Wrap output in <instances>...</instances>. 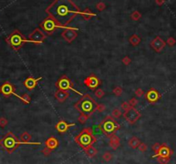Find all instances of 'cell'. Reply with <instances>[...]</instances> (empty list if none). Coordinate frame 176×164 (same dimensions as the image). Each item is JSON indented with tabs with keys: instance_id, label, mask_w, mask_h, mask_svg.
Returning <instances> with one entry per match:
<instances>
[{
	"instance_id": "1",
	"label": "cell",
	"mask_w": 176,
	"mask_h": 164,
	"mask_svg": "<svg viewBox=\"0 0 176 164\" xmlns=\"http://www.w3.org/2000/svg\"><path fill=\"white\" fill-rule=\"evenodd\" d=\"M45 11L65 28L80 13V9L72 0H54Z\"/></svg>"
},
{
	"instance_id": "2",
	"label": "cell",
	"mask_w": 176,
	"mask_h": 164,
	"mask_svg": "<svg viewBox=\"0 0 176 164\" xmlns=\"http://www.w3.org/2000/svg\"><path fill=\"white\" fill-rule=\"evenodd\" d=\"M97 101L88 94L84 95L75 104L74 108L80 114L91 116L97 110Z\"/></svg>"
},
{
	"instance_id": "3",
	"label": "cell",
	"mask_w": 176,
	"mask_h": 164,
	"mask_svg": "<svg viewBox=\"0 0 176 164\" xmlns=\"http://www.w3.org/2000/svg\"><path fill=\"white\" fill-rule=\"evenodd\" d=\"M74 141L85 151L88 147L92 146L97 142V138L93 134L92 129L91 127H86L74 138Z\"/></svg>"
},
{
	"instance_id": "4",
	"label": "cell",
	"mask_w": 176,
	"mask_h": 164,
	"mask_svg": "<svg viewBox=\"0 0 176 164\" xmlns=\"http://www.w3.org/2000/svg\"><path fill=\"white\" fill-rule=\"evenodd\" d=\"M23 145L14 133L9 132L0 139V146L9 154L13 153L20 145Z\"/></svg>"
},
{
	"instance_id": "5",
	"label": "cell",
	"mask_w": 176,
	"mask_h": 164,
	"mask_svg": "<svg viewBox=\"0 0 176 164\" xmlns=\"http://www.w3.org/2000/svg\"><path fill=\"white\" fill-rule=\"evenodd\" d=\"M98 128L107 137V138H111L112 135H114L120 128V125L116 121V120L108 115L106 116L104 120L98 126Z\"/></svg>"
},
{
	"instance_id": "6",
	"label": "cell",
	"mask_w": 176,
	"mask_h": 164,
	"mask_svg": "<svg viewBox=\"0 0 176 164\" xmlns=\"http://www.w3.org/2000/svg\"><path fill=\"white\" fill-rule=\"evenodd\" d=\"M6 42L13 50L19 51L26 42H29V40H27L19 30L16 29L6 38Z\"/></svg>"
},
{
	"instance_id": "7",
	"label": "cell",
	"mask_w": 176,
	"mask_h": 164,
	"mask_svg": "<svg viewBox=\"0 0 176 164\" xmlns=\"http://www.w3.org/2000/svg\"><path fill=\"white\" fill-rule=\"evenodd\" d=\"M40 28L41 30L47 34L48 35H51L54 32H55L58 28H67V27H62L60 24H59L54 18L51 16H48L45 18L41 23H40Z\"/></svg>"
},
{
	"instance_id": "8",
	"label": "cell",
	"mask_w": 176,
	"mask_h": 164,
	"mask_svg": "<svg viewBox=\"0 0 176 164\" xmlns=\"http://www.w3.org/2000/svg\"><path fill=\"white\" fill-rule=\"evenodd\" d=\"M55 86L58 89H60V90H64V91H68L69 89L73 90V92L79 94V95H81L80 92H79L78 90H76L73 86V82L70 80V78L66 76V75H63L61 76L58 81L55 83Z\"/></svg>"
},
{
	"instance_id": "9",
	"label": "cell",
	"mask_w": 176,
	"mask_h": 164,
	"mask_svg": "<svg viewBox=\"0 0 176 164\" xmlns=\"http://www.w3.org/2000/svg\"><path fill=\"white\" fill-rule=\"evenodd\" d=\"M59 146V141L54 137H50L45 141V148L41 151V153L45 157H48L54 150Z\"/></svg>"
},
{
	"instance_id": "10",
	"label": "cell",
	"mask_w": 176,
	"mask_h": 164,
	"mask_svg": "<svg viewBox=\"0 0 176 164\" xmlns=\"http://www.w3.org/2000/svg\"><path fill=\"white\" fill-rule=\"evenodd\" d=\"M124 117L128 123H130V125H134L141 118V114L134 107H130V109L124 112Z\"/></svg>"
},
{
	"instance_id": "11",
	"label": "cell",
	"mask_w": 176,
	"mask_h": 164,
	"mask_svg": "<svg viewBox=\"0 0 176 164\" xmlns=\"http://www.w3.org/2000/svg\"><path fill=\"white\" fill-rule=\"evenodd\" d=\"M46 34L40 29V28H35L29 35V42L39 45L43 42V40L46 39Z\"/></svg>"
},
{
	"instance_id": "12",
	"label": "cell",
	"mask_w": 176,
	"mask_h": 164,
	"mask_svg": "<svg viewBox=\"0 0 176 164\" xmlns=\"http://www.w3.org/2000/svg\"><path fill=\"white\" fill-rule=\"evenodd\" d=\"M62 38L68 43H72L78 36V29L73 27H67L61 33Z\"/></svg>"
},
{
	"instance_id": "13",
	"label": "cell",
	"mask_w": 176,
	"mask_h": 164,
	"mask_svg": "<svg viewBox=\"0 0 176 164\" xmlns=\"http://www.w3.org/2000/svg\"><path fill=\"white\" fill-rule=\"evenodd\" d=\"M15 90H16L15 86H14L11 83H10V82H5V83H3L1 85V87H0V93H1L4 97H10V95H16L17 98H19L20 95H16V92H15Z\"/></svg>"
},
{
	"instance_id": "14",
	"label": "cell",
	"mask_w": 176,
	"mask_h": 164,
	"mask_svg": "<svg viewBox=\"0 0 176 164\" xmlns=\"http://www.w3.org/2000/svg\"><path fill=\"white\" fill-rule=\"evenodd\" d=\"M84 84L90 89L93 90V89H96L101 84V81L95 74H91L85 78Z\"/></svg>"
},
{
	"instance_id": "15",
	"label": "cell",
	"mask_w": 176,
	"mask_h": 164,
	"mask_svg": "<svg viewBox=\"0 0 176 164\" xmlns=\"http://www.w3.org/2000/svg\"><path fill=\"white\" fill-rule=\"evenodd\" d=\"M173 151L169 148V146L167 144H162L161 145V147L159 149V151L155 154V156L153 157H167V158H170L171 156L173 155Z\"/></svg>"
},
{
	"instance_id": "16",
	"label": "cell",
	"mask_w": 176,
	"mask_h": 164,
	"mask_svg": "<svg viewBox=\"0 0 176 164\" xmlns=\"http://www.w3.org/2000/svg\"><path fill=\"white\" fill-rule=\"evenodd\" d=\"M145 99L151 104H154L157 102L161 99V94L154 88H151L146 94H145Z\"/></svg>"
},
{
	"instance_id": "17",
	"label": "cell",
	"mask_w": 176,
	"mask_h": 164,
	"mask_svg": "<svg viewBox=\"0 0 176 164\" xmlns=\"http://www.w3.org/2000/svg\"><path fill=\"white\" fill-rule=\"evenodd\" d=\"M150 46L156 52H161L165 48V46H166V41H164L160 36H156L150 42Z\"/></svg>"
},
{
	"instance_id": "18",
	"label": "cell",
	"mask_w": 176,
	"mask_h": 164,
	"mask_svg": "<svg viewBox=\"0 0 176 164\" xmlns=\"http://www.w3.org/2000/svg\"><path fill=\"white\" fill-rule=\"evenodd\" d=\"M41 79H42L41 77L35 78V77H27V78L25 79V81H24V83H23V85H24V87H25L29 91H31V90H33V89L36 87L38 82H40Z\"/></svg>"
},
{
	"instance_id": "19",
	"label": "cell",
	"mask_w": 176,
	"mask_h": 164,
	"mask_svg": "<svg viewBox=\"0 0 176 164\" xmlns=\"http://www.w3.org/2000/svg\"><path fill=\"white\" fill-rule=\"evenodd\" d=\"M75 124L74 123H67L65 120H60L56 125H55V129L57 130V132L60 134L65 133L68 131V129L72 126H74Z\"/></svg>"
},
{
	"instance_id": "20",
	"label": "cell",
	"mask_w": 176,
	"mask_h": 164,
	"mask_svg": "<svg viewBox=\"0 0 176 164\" xmlns=\"http://www.w3.org/2000/svg\"><path fill=\"white\" fill-rule=\"evenodd\" d=\"M32 138V136L28 132H24L21 134L20 136V141L23 144V145H41V143H31L30 140Z\"/></svg>"
},
{
	"instance_id": "21",
	"label": "cell",
	"mask_w": 176,
	"mask_h": 164,
	"mask_svg": "<svg viewBox=\"0 0 176 164\" xmlns=\"http://www.w3.org/2000/svg\"><path fill=\"white\" fill-rule=\"evenodd\" d=\"M68 96H69L68 91H64V90L58 89L54 93V97L59 102H64L68 98Z\"/></svg>"
},
{
	"instance_id": "22",
	"label": "cell",
	"mask_w": 176,
	"mask_h": 164,
	"mask_svg": "<svg viewBox=\"0 0 176 164\" xmlns=\"http://www.w3.org/2000/svg\"><path fill=\"white\" fill-rule=\"evenodd\" d=\"M111 148L113 150V151H116L119 148L120 146V138L117 136V135H112L111 138H110V143H109Z\"/></svg>"
},
{
	"instance_id": "23",
	"label": "cell",
	"mask_w": 176,
	"mask_h": 164,
	"mask_svg": "<svg viewBox=\"0 0 176 164\" xmlns=\"http://www.w3.org/2000/svg\"><path fill=\"white\" fill-rule=\"evenodd\" d=\"M80 15H82L83 18H84L85 20H87V21H88V20H91L93 16L96 15V14H94L90 9H85L83 11H80Z\"/></svg>"
},
{
	"instance_id": "24",
	"label": "cell",
	"mask_w": 176,
	"mask_h": 164,
	"mask_svg": "<svg viewBox=\"0 0 176 164\" xmlns=\"http://www.w3.org/2000/svg\"><path fill=\"white\" fill-rule=\"evenodd\" d=\"M128 144H129V146L131 147L132 149H137L138 146H139L140 144H141V141H140V139H139L138 138H137V137H132V138L130 139V141H129Z\"/></svg>"
},
{
	"instance_id": "25",
	"label": "cell",
	"mask_w": 176,
	"mask_h": 164,
	"mask_svg": "<svg viewBox=\"0 0 176 164\" xmlns=\"http://www.w3.org/2000/svg\"><path fill=\"white\" fill-rule=\"evenodd\" d=\"M84 151H85L86 155L87 157H94L98 154V150H97L96 148H94L93 145L88 147V148L86 149Z\"/></svg>"
},
{
	"instance_id": "26",
	"label": "cell",
	"mask_w": 176,
	"mask_h": 164,
	"mask_svg": "<svg viewBox=\"0 0 176 164\" xmlns=\"http://www.w3.org/2000/svg\"><path fill=\"white\" fill-rule=\"evenodd\" d=\"M129 41L130 43L133 46H137L141 43V38L137 35V34H132L130 38H129Z\"/></svg>"
},
{
	"instance_id": "27",
	"label": "cell",
	"mask_w": 176,
	"mask_h": 164,
	"mask_svg": "<svg viewBox=\"0 0 176 164\" xmlns=\"http://www.w3.org/2000/svg\"><path fill=\"white\" fill-rule=\"evenodd\" d=\"M19 99L22 101V102L23 104H29L31 101V98L28 94H23L22 95H20Z\"/></svg>"
},
{
	"instance_id": "28",
	"label": "cell",
	"mask_w": 176,
	"mask_h": 164,
	"mask_svg": "<svg viewBox=\"0 0 176 164\" xmlns=\"http://www.w3.org/2000/svg\"><path fill=\"white\" fill-rule=\"evenodd\" d=\"M142 17V14L138 11V10H135L131 13L130 15V18L133 21H139Z\"/></svg>"
},
{
	"instance_id": "29",
	"label": "cell",
	"mask_w": 176,
	"mask_h": 164,
	"mask_svg": "<svg viewBox=\"0 0 176 164\" xmlns=\"http://www.w3.org/2000/svg\"><path fill=\"white\" fill-rule=\"evenodd\" d=\"M122 115V113L120 111V109L118 108H114L111 112V117H113L114 119H119Z\"/></svg>"
},
{
	"instance_id": "30",
	"label": "cell",
	"mask_w": 176,
	"mask_h": 164,
	"mask_svg": "<svg viewBox=\"0 0 176 164\" xmlns=\"http://www.w3.org/2000/svg\"><path fill=\"white\" fill-rule=\"evenodd\" d=\"M89 119V116L86 115V114H80V115L78 117V122L80 123V124H85L87 120Z\"/></svg>"
},
{
	"instance_id": "31",
	"label": "cell",
	"mask_w": 176,
	"mask_h": 164,
	"mask_svg": "<svg viewBox=\"0 0 176 164\" xmlns=\"http://www.w3.org/2000/svg\"><path fill=\"white\" fill-rule=\"evenodd\" d=\"M156 161L159 164H168L170 161V158H167V157H156Z\"/></svg>"
},
{
	"instance_id": "32",
	"label": "cell",
	"mask_w": 176,
	"mask_h": 164,
	"mask_svg": "<svg viewBox=\"0 0 176 164\" xmlns=\"http://www.w3.org/2000/svg\"><path fill=\"white\" fill-rule=\"evenodd\" d=\"M105 95V93L102 89H97L95 90V96L99 99H101L102 97H104Z\"/></svg>"
},
{
	"instance_id": "33",
	"label": "cell",
	"mask_w": 176,
	"mask_h": 164,
	"mask_svg": "<svg viewBox=\"0 0 176 164\" xmlns=\"http://www.w3.org/2000/svg\"><path fill=\"white\" fill-rule=\"evenodd\" d=\"M112 93L116 95V96H120L123 94V89L119 86L114 88V89L112 90Z\"/></svg>"
},
{
	"instance_id": "34",
	"label": "cell",
	"mask_w": 176,
	"mask_h": 164,
	"mask_svg": "<svg viewBox=\"0 0 176 164\" xmlns=\"http://www.w3.org/2000/svg\"><path fill=\"white\" fill-rule=\"evenodd\" d=\"M106 8V5L104 2H99L97 4H96V9L99 10V11H103L105 10Z\"/></svg>"
},
{
	"instance_id": "35",
	"label": "cell",
	"mask_w": 176,
	"mask_h": 164,
	"mask_svg": "<svg viewBox=\"0 0 176 164\" xmlns=\"http://www.w3.org/2000/svg\"><path fill=\"white\" fill-rule=\"evenodd\" d=\"M111 159H112V155H111V153H110L109 151L105 152V153L103 155V160H104L105 162H110Z\"/></svg>"
},
{
	"instance_id": "36",
	"label": "cell",
	"mask_w": 176,
	"mask_h": 164,
	"mask_svg": "<svg viewBox=\"0 0 176 164\" xmlns=\"http://www.w3.org/2000/svg\"><path fill=\"white\" fill-rule=\"evenodd\" d=\"M176 40L174 37H169L167 41H166V44H168L169 46H174L175 45Z\"/></svg>"
},
{
	"instance_id": "37",
	"label": "cell",
	"mask_w": 176,
	"mask_h": 164,
	"mask_svg": "<svg viewBox=\"0 0 176 164\" xmlns=\"http://www.w3.org/2000/svg\"><path fill=\"white\" fill-rule=\"evenodd\" d=\"M137 149H138L141 152H146L147 150H148V146H147L146 144H144V143H141Z\"/></svg>"
},
{
	"instance_id": "38",
	"label": "cell",
	"mask_w": 176,
	"mask_h": 164,
	"mask_svg": "<svg viewBox=\"0 0 176 164\" xmlns=\"http://www.w3.org/2000/svg\"><path fill=\"white\" fill-rule=\"evenodd\" d=\"M7 125H8V120L4 117H1L0 118V127L4 128Z\"/></svg>"
},
{
	"instance_id": "39",
	"label": "cell",
	"mask_w": 176,
	"mask_h": 164,
	"mask_svg": "<svg viewBox=\"0 0 176 164\" xmlns=\"http://www.w3.org/2000/svg\"><path fill=\"white\" fill-rule=\"evenodd\" d=\"M121 108H122L123 110H124V111H127L128 109L130 108V105L129 102L124 101V102H122V104H121Z\"/></svg>"
},
{
	"instance_id": "40",
	"label": "cell",
	"mask_w": 176,
	"mask_h": 164,
	"mask_svg": "<svg viewBox=\"0 0 176 164\" xmlns=\"http://www.w3.org/2000/svg\"><path fill=\"white\" fill-rule=\"evenodd\" d=\"M122 62H123L124 65H129L130 64V62H131V59H130V58L129 56H125V57H124V58H122Z\"/></svg>"
},
{
	"instance_id": "41",
	"label": "cell",
	"mask_w": 176,
	"mask_h": 164,
	"mask_svg": "<svg viewBox=\"0 0 176 164\" xmlns=\"http://www.w3.org/2000/svg\"><path fill=\"white\" fill-rule=\"evenodd\" d=\"M135 95H136L137 97H142V96L144 95V92H143V90L142 89L138 88V89H137L135 90Z\"/></svg>"
},
{
	"instance_id": "42",
	"label": "cell",
	"mask_w": 176,
	"mask_h": 164,
	"mask_svg": "<svg viewBox=\"0 0 176 164\" xmlns=\"http://www.w3.org/2000/svg\"><path fill=\"white\" fill-rule=\"evenodd\" d=\"M105 110V106L104 104H97V111L99 113H102Z\"/></svg>"
},
{
	"instance_id": "43",
	"label": "cell",
	"mask_w": 176,
	"mask_h": 164,
	"mask_svg": "<svg viewBox=\"0 0 176 164\" xmlns=\"http://www.w3.org/2000/svg\"><path fill=\"white\" fill-rule=\"evenodd\" d=\"M129 103H130V107H135L137 103H138V101L137 100V98H135V97H133V98H131L129 101H128Z\"/></svg>"
},
{
	"instance_id": "44",
	"label": "cell",
	"mask_w": 176,
	"mask_h": 164,
	"mask_svg": "<svg viewBox=\"0 0 176 164\" xmlns=\"http://www.w3.org/2000/svg\"><path fill=\"white\" fill-rule=\"evenodd\" d=\"M160 147H161V144H159V143H156V144L152 146V150H153V151H154L155 153H156V152L159 151Z\"/></svg>"
},
{
	"instance_id": "45",
	"label": "cell",
	"mask_w": 176,
	"mask_h": 164,
	"mask_svg": "<svg viewBox=\"0 0 176 164\" xmlns=\"http://www.w3.org/2000/svg\"><path fill=\"white\" fill-rule=\"evenodd\" d=\"M156 3L159 6H162L165 3V0H156Z\"/></svg>"
}]
</instances>
